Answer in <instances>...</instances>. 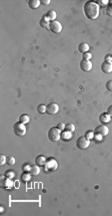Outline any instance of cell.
<instances>
[{
  "mask_svg": "<svg viewBox=\"0 0 112 216\" xmlns=\"http://www.w3.org/2000/svg\"><path fill=\"white\" fill-rule=\"evenodd\" d=\"M78 50H79V52H82V53H85L87 52L88 50H89V45L87 44V43H80L79 45H78Z\"/></svg>",
  "mask_w": 112,
  "mask_h": 216,
  "instance_id": "2e32d148",
  "label": "cell"
},
{
  "mask_svg": "<svg viewBox=\"0 0 112 216\" xmlns=\"http://www.w3.org/2000/svg\"><path fill=\"white\" fill-rule=\"evenodd\" d=\"M67 133H68V132H66V133L64 132V133L61 135V138H62L63 140H68V139L70 138V135H69L70 133H69V134H67Z\"/></svg>",
  "mask_w": 112,
  "mask_h": 216,
  "instance_id": "f1b7e54d",
  "label": "cell"
},
{
  "mask_svg": "<svg viewBox=\"0 0 112 216\" xmlns=\"http://www.w3.org/2000/svg\"><path fill=\"white\" fill-rule=\"evenodd\" d=\"M89 145H90V140L88 139L87 137H85V136L79 137L77 139V141H76V147H77L78 149H81V150L87 149V148L89 147Z\"/></svg>",
  "mask_w": 112,
  "mask_h": 216,
  "instance_id": "3957f363",
  "label": "cell"
},
{
  "mask_svg": "<svg viewBox=\"0 0 112 216\" xmlns=\"http://www.w3.org/2000/svg\"><path fill=\"white\" fill-rule=\"evenodd\" d=\"M14 176V173H13V171H6L5 172V177H7V178H9V179H11L12 177Z\"/></svg>",
  "mask_w": 112,
  "mask_h": 216,
  "instance_id": "484cf974",
  "label": "cell"
},
{
  "mask_svg": "<svg viewBox=\"0 0 112 216\" xmlns=\"http://www.w3.org/2000/svg\"><path fill=\"white\" fill-rule=\"evenodd\" d=\"M105 61H110V63H111V55H107V57H105Z\"/></svg>",
  "mask_w": 112,
  "mask_h": 216,
  "instance_id": "e575fe53",
  "label": "cell"
},
{
  "mask_svg": "<svg viewBox=\"0 0 112 216\" xmlns=\"http://www.w3.org/2000/svg\"><path fill=\"white\" fill-rule=\"evenodd\" d=\"M37 112L39 114H44L46 113V106L44 105H39L37 107Z\"/></svg>",
  "mask_w": 112,
  "mask_h": 216,
  "instance_id": "7402d4cb",
  "label": "cell"
},
{
  "mask_svg": "<svg viewBox=\"0 0 112 216\" xmlns=\"http://www.w3.org/2000/svg\"><path fill=\"white\" fill-rule=\"evenodd\" d=\"M83 11L85 16L89 20H95L99 16V5L94 1H87L84 4Z\"/></svg>",
  "mask_w": 112,
  "mask_h": 216,
  "instance_id": "6da1fadb",
  "label": "cell"
},
{
  "mask_svg": "<svg viewBox=\"0 0 112 216\" xmlns=\"http://www.w3.org/2000/svg\"><path fill=\"white\" fill-rule=\"evenodd\" d=\"M58 111H59V107H58L57 104L51 103L48 106H46V113L49 114V115H55L58 113Z\"/></svg>",
  "mask_w": 112,
  "mask_h": 216,
  "instance_id": "ba28073f",
  "label": "cell"
},
{
  "mask_svg": "<svg viewBox=\"0 0 112 216\" xmlns=\"http://www.w3.org/2000/svg\"><path fill=\"white\" fill-rule=\"evenodd\" d=\"M13 131H14V134H15L16 136H19V137H22V136H24L26 134V128H25V125H23V124L21 123H16L14 124L13 126Z\"/></svg>",
  "mask_w": 112,
  "mask_h": 216,
  "instance_id": "277c9868",
  "label": "cell"
},
{
  "mask_svg": "<svg viewBox=\"0 0 112 216\" xmlns=\"http://www.w3.org/2000/svg\"><path fill=\"white\" fill-rule=\"evenodd\" d=\"M57 128L60 130V131H62V130H64V128H65V125H64V124H62V123H59L57 125Z\"/></svg>",
  "mask_w": 112,
  "mask_h": 216,
  "instance_id": "1f68e13d",
  "label": "cell"
},
{
  "mask_svg": "<svg viewBox=\"0 0 112 216\" xmlns=\"http://www.w3.org/2000/svg\"><path fill=\"white\" fill-rule=\"evenodd\" d=\"M111 63H112V55H111Z\"/></svg>",
  "mask_w": 112,
  "mask_h": 216,
  "instance_id": "d590c367",
  "label": "cell"
},
{
  "mask_svg": "<svg viewBox=\"0 0 112 216\" xmlns=\"http://www.w3.org/2000/svg\"><path fill=\"white\" fill-rule=\"evenodd\" d=\"M101 71L104 73H112V63H110V61H103L101 65Z\"/></svg>",
  "mask_w": 112,
  "mask_h": 216,
  "instance_id": "8fae6325",
  "label": "cell"
},
{
  "mask_svg": "<svg viewBox=\"0 0 112 216\" xmlns=\"http://www.w3.org/2000/svg\"><path fill=\"white\" fill-rule=\"evenodd\" d=\"M29 173L31 174V175H38V174L40 173V167L38 165L31 166L29 170Z\"/></svg>",
  "mask_w": 112,
  "mask_h": 216,
  "instance_id": "e0dca14e",
  "label": "cell"
},
{
  "mask_svg": "<svg viewBox=\"0 0 112 216\" xmlns=\"http://www.w3.org/2000/svg\"><path fill=\"white\" fill-rule=\"evenodd\" d=\"M30 167H31V166H28V165H25V164H24V166L22 167V169H23L24 172H27V173H29Z\"/></svg>",
  "mask_w": 112,
  "mask_h": 216,
  "instance_id": "4dcf8cb0",
  "label": "cell"
},
{
  "mask_svg": "<svg viewBox=\"0 0 112 216\" xmlns=\"http://www.w3.org/2000/svg\"><path fill=\"white\" fill-rule=\"evenodd\" d=\"M45 16L47 17V19L50 21V22H52V21H54L56 19V17H57V14H56V12L54 10H49L45 14Z\"/></svg>",
  "mask_w": 112,
  "mask_h": 216,
  "instance_id": "9a60e30c",
  "label": "cell"
},
{
  "mask_svg": "<svg viewBox=\"0 0 112 216\" xmlns=\"http://www.w3.org/2000/svg\"><path fill=\"white\" fill-rule=\"evenodd\" d=\"M30 121L29 119V116L28 115H25V114H23V115H21L19 117V123L23 124V125H26V124H28Z\"/></svg>",
  "mask_w": 112,
  "mask_h": 216,
  "instance_id": "d6986e66",
  "label": "cell"
},
{
  "mask_svg": "<svg viewBox=\"0 0 112 216\" xmlns=\"http://www.w3.org/2000/svg\"><path fill=\"white\" fill-rule=\"evenodd\" d=\"M105 13L108 16H112V4H108L107 6H106Z\"/></svg>",
  "mask_w": 112,
  "mask_h": 216,
  "instance_id": "cb8c5ba5",
  "label": "cell"
},
{
  "mask_svg": "<svg viewBox=\"0 0 112 216\" xmlns=\"http://www.w3.org/2000/svg\"><path fill=\"white\" fill-rule=\"evenodd\" d=\"M80 69L83 71H90L92 69V63L90 61L82 59V61H80Z\"/></svg>",
  "mask_w": 112,
  "mask_h": 216,
  "instance_id": "30bf717a",
  "label": "cell"
},
{
  "mask_svg": "<svg viewBox=\"0 0 112 216\" xmlns=\"http://www.w3.org/2000/svg\"><path fill=\"white\" fill-rule=\"evenodd\" d=\"M6 163H7L8 165H10V166H13L14 164H15V158H14L13 156L7 157V162H6Z\"/></svg>",
  "mask_w": 112,
  "mask_h": 216,
  "instance_id": "603a6c76",
  "label": "cell"
},
{
  "mask_svg": "<svg viewBox=\"0 0 112 216\" xmlns=\"http://www.w3.org/2000/svg\"><path fill=\"white\" fill-rule=\"evenodd\" d=\"M40 2H41V4H43V5H48V4H50V0H41Z\"/></svg>",
  "mask_w": 112,
  "mask_h": 216,
  "instance_id": "d6a6232c",
  "label": "cell"
},
{
  "mask_svg": "<svg viewBox=\"0 0 112 216\" xmlns=\"http://www.w3.org/2000/svg\"><path fill=\"white\" fill-rule=\"evenodd\" d=\"M0 157H1L0 158V164H1V166H4L6 162H7V157L5 155H1Z\"/></svg>",
  "mask_w": 112,
  "mask_h": 216,
  "instance_id": "d4e9b609",
  "label": "cell"
},
{
  "mask_svg": "<svg viewBox=\"0 0 112 216\" xmlns=\"http://www.w3.org/2000/svg\"><path fill=\"white\" fill-rule=\"evenodd\" d=\"M30 178H31V174H30V173H27V172H24V173L22 174V176H21L22 181H24V182L30 181Z\"/></svg>",
  "mask_w": 112,
  "mask_h": 216,
  "instance_id": "44dd1931",
  "label": "cell"
},
{
  "mask_svg": "<svg viewBox=\"0 0 112 216\" xmlns=\"http://www.w3.org/2000/svg\"><path fill=\"white\" fill-rule=\"evenodd\" d=\"M61 138V131L57 127H52L48 131V139L51 142H57Z\"/></svg>",
  "mask_w": 112,
  "mask_h": 216,
  "instance_id": "7a4b0ae2",
  "label": "cell"
},
{
  "mask_svg": "<svg viewBox=\"0 0 112 216\" xmlns=\"http://www.w3.org/2000/svg\"><path fill=\"white\" fill-rule=\"evenodd\" d=\"M46 161H47V160L45 159V157H44V156L39 155V156H37V157H36L35 164L39 166V167H44V166H45V164H46Z\"/></svg>",
  "mask_w": 112,
  "mask_h": 216,
  "instance_id": "7c38bea8",
  "label": "cell"
},
{
  "mask_svg": "<svg viewBox=\"0 0 112 216\" xmlns=\"http://www.w3.org/2000/svg\"><path fill=\"white\" fill-rule=\"evenodd\" d=\"M107 3H108V1H103V0H99V1H97V4L98 5H102V6H107Z\"/></svg>",
  "mask_w": 112,
  "mask_h": 216,
  "instance_id": "f546056e",
  "label": "cell"
},
{
  "mask_svg": "<svg viewBox=\"0 0 112 216\" xmlns=\"http://www.w3.org/2000/svg\"><path fill=\"white\" fill-rule=\"evenodd\" d=\"M106 89L109 92H112V81H109L106 83Z\"/></svg>",
  "mask_w": 112,
  "mask_h": 216,
  "instance_id": "4316f807",
  "label": "cell"
},
{
  "mask_svg": "<svg viewBox=\"0 0 112 216\" xmlns=\"http://www.w3.org/2000/svg\"><path fill=\"white\" fill-rule=\"evenodd\" d=\"M91 53L89 52H85L83 53V59H86V61H90V59H91Z\"/></svg>",
  "mask_w": 112,
  "mask_h": 216,
  "instance_id": "83f0119b",
  "label": "cell"
},
{
  "mask_svg": "<svg viewBox=\"0 0 112 216\" xmlns=\"http://www.w3.org/2000/svg\"><path fill=\"white\" fill-rule=\"evenodd\" d=\"M40 4H41V2H40L39 0H29V1H28V6L31 9L38 8V7L40 6Z\"/></svg>",
  "mask_w": 112,
  "mask_h": 216,
  "instance_id": "5bb4252c",
  "label": "cell"
},
{
  "mask_svg": "<svg viewBox=\"0 0 112 216\" xmlns=\"http://www.w3.org/2000/svg\"><path fill=\"white\" fill-rule=\"evenodd\" d=\"M44 167H45V170L47 172H53L57 169L58 165H57V162L54 159H49L46 161V164Z\"/></svg>",
  "mask_w": 112,
  "mask_h": 216,
  "instance_id": "8992f818",
  "label": "cell"
},
{
  "mask_svg": "<svg viewBox=\"0 0 112 216\" xmlns=\"http://www.w3.org/2000/svg\"><path fill=\"white\" fill-rule=\"evenodd\" d=\"M0 185H1V188H3V189H8V188L13 187L14 183H13V181H11V179H9V178L3 177V178H1Z\"/></svg>",
  "mask_w": 112,
  "mask_h": 216,
  "instance_id": "9c48e42d",
  "label": "cell"
},
{
  "mask_svg": "<svg viewBox=\"0 0 112 216\" xmlns=\"http://www.w3.org/2000/svg\"><path fill=\"white\" fill-rule=\"evenodd\" d=\"M39 24H40V26H41V27H43V28H45V29H49L50 21L48 20V19H47V17H46L45 15H44V16L42 17V19H41V20H40Z\"/></svg>",
  "mask_w": 112,
  "mask_h": 216,
  "instance_id": "4fadbf2b",
  "label": "cell"
},
{
  "mask_svg": "<svg viewBox=\"0 0 112 216\" xmlns=\"http://www.w3.org/2000/svg\"><path fill=\"white\" fill-rule=\"evenodd\" d=\"M107 114L110 116V117H112V106H110V107L107 109Z\"/></svg>",
  "mask_w": 112,
  "mask_h": 216,
  "instance_id": "836d02e7",
  "label": "cell"
},
{
  "mask_svg": "<svg viewBox=\"0 0 112 216\" xmlns=\"http://www.w3.org/2000/svg\"><path fill=\"white\" fill-rule=\"evenodd\" d=\"M94 133H95V135H97V136L104 137V136L108 135V133H109V129H108L107 126L101 125V126H98V127L94 130Z\"/></svg>",
  "mask_w": 112,
  "mask_h": 216,
  "instance_id": "5b68a950",
  "label": "cell"
},
{
  "mask_svg": "<svg viewBox=\"0 0 112 216\" xmlns=\"http://www.w3.org/2000/svg\"><path fill=\"white\" fill-rule=\"evenodd\" d=\"M64 130H65L66 132H69V133H73V132L75 131V126H74L73 124H71V123L66 124Z\"/></svg>",
  "mask_w": 112,
  "mask_h": 216,
  "instance_id": "ffe728a7",
  "label": "cell"
},
{
  "mask_svg": "<svg viewBox=\"0 0 112 216\" xmlns=\"http://www.w3.org/2000/svg\"><path fill=\"white\" fill-rule=\"evenodd\" d=\"M49 29L53 33H60V32H61V30H62V25H61V23H60L59 21L54 20V21H52V22H50Z\"/></svg>",
  "mask_w": 112,
  "mask_h": 216,
  "instance_id": "52a82bcc",
  "label": "cell"
},
{
  "mask_svg": "<svg viewBox=\"0 0 112 216\" xmlns=\"http://www.w3.org/2000/svg\"><path fill=\"white\" fill-rule=\"evenodd\" d=\"M100 122H101L102 124H106V123H108V122L110 121V116L108 115L107 113H103V114H101L100 115Z\"/></svg>",
  "mask_w": 112,
  "mask_h": 216,
  "instance_id": "ac0fdd59",
  "label": "cell"
}]
</instances>
